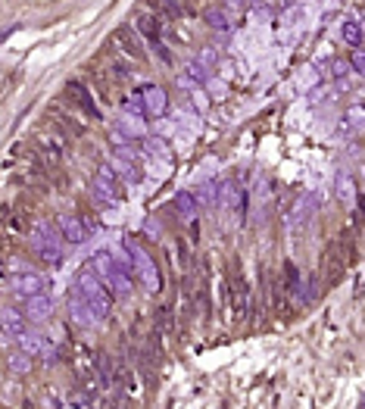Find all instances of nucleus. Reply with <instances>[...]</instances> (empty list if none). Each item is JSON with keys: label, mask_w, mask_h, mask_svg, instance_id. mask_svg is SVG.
Wrapping results in <instances>:
<instances>
[{"label": "nucleus", "mask_w": 365, "mask_h": 409, "mask_svg": "<svg viewBox=\"0 0 365 409\" xmlns=\"http://www.w3.org/2000/svg\"><path fill=\"white\" fill-rule=\"evenodd\" d=\"M25 234H28V250H32L41 263L54 266V263H60L63 259V234H60V228H56L54 222L38 219V222L28 225Z\"/></svg>", "instance_id": "obj_1"}, {"label": "nucleus", "mask_w": 365, "mask_h": 409, "mask_svg": "<svg viewBox=\"0 0 365 409\" xmlns=\"http://www.w3.org/2000/svg\"><path fill=\"white\" fill-rule=\"evenodd\" d=\"M75 291L85 297V303H88V309L94 313L97 322L109 319V313H113V294H109V287L97 278L91 266L78 272V278H75Z\"/></svg>", "instance_id": "obj_2"}, {"label": "nucleus", "mask_w": 365, "mask_h": 409, "mask_svg": "<svg viewBox=\"0 0 365 409\" xmlns=\"http://www.w3.org/2000/svg\"><path fill=\"white\" fill-rule=\"evenodd\" d=\"M129 256H131V275H137L141 287L147 294H156L162 287V278H159V269H156L153 256L144 250L137 241H129Z\"/></svg>", "instance_id": "obj_3"}, {"label": "nucleus", "mask_w": 365, "mask_h": 409, "mask_svg": "<svg viewBox=\"0 0 365 409\" xmlns=\"http://www.w3.org/2000/svg\"><path fill=\"white\" fill-rule=\"evenodd\" d=\"M94 200L100 206H119V200H122V194H119V178H115V172L109 169L107 163H100V169H97V175H94Z\"/></svg>", "instance_id": "obj_4"}, {"label": "nucleus", "mask_w": 365, "mask_h": 409, "mask_svg": "<svg viewBox=\"0 0 365 409\" xmlns=\"http://www.w3.org/2000/svg\"><path fill=\"white\" fill-rule=\"evenodd\" d=\"M109 41H113L125 56H131V60H147V41H144L131 25H119Z\"/></svg>", "instance_id": "obj_5"}, {"label": "nucleus", "mask_w": 365, "mask_h": 409, "mask_svg": "<svg viewBox=\"0 0 365 409\" xmlns=\"http://www.w3.org/2000/svg\"><path fill=\"white\" fill-rule=\"evenodd\" d=\"M318 206H322V194L309 191L294 203V212H291V228L294 232H303V228L312 225V219L318 216Z\"/></svg>", "instance_id": "obj_6"}, {"label": "nucleus", "mask_w": 365, "mask_h": 409, "mask_svg": "<svg viewBox=\"0 0 365 409\" xmlns=\"http://www.w3.org/2000/svg\"><path fill=\"white\" fill-rule=\"evenodd\" d=\"M219 206H222L225 212H234V210H243V203H247V188H243L241 178H225L222 184H219Z\"/></svg>", "instance_id": "obj_7"}, {"label": "nucleus", "mask_w": 365, "mask_h": 409, "mask_svg": "<svg viewBox=\"0 0 365 409\" xmlns=\"http://www.w3.org/2000/svg\"><path fill=\"white\" fill-rule=\"evenodd\" d=\"M13 291L16 297H32V294H41V291H47V275L38 272V269H25V272H16L13 275Z\"/></svg>", "instance_id": "obj_8"}, {"label": "nucleus", "mask_w": 365, "mask_h": 409, "mask_svg": "<svg viewBox=\"0 0 365 409\" xmlns=\"http://www.w3.org/2000/svg\"><path fill=\"white\" fill-rule=\"evenodd\" d=\"M54 309H56L54 297H50L47 291H41V294L25 297V309H22V316H25L28 322H47L50 316H54Z\"/></svg>", "instance_id": "obj_9"}, {"label": "nucleus", "mask_w": 365, "mask_h": 409, "mask_svg": "<svg viewBox=\"0 0 365 409\" xmlns=\"http://www.w3.org/2000/svg\"><path fill=\"white\" fill-rule=\"evenodd\" d=\"M66 94H69V97H75V100H72V107L85 109V113H88L91 119H97V122L103 119V109L97 107V103H94V97H91V91L85 88L81 82H69V85H66Z\"/></svg>", "instance_id": "obj_10"}, {"label": "nucleus", "mask_w": 365, "mask_h": 409, "mask_svg": "<svg viewBox=\"0 0 365 409\" xmlns=\"http://www.w3.org/2000/svg\"><path fill=\"white\" fill-rule=\"evenodd\" d=\"M56 228H60L63 241H69V244H81V241H88V225H85V219L78 216H69V212H63L60 219H56Z\"/></svg>", "instance_id": "obj_11"}, {"label": "nucleus", "mask_w": 365, "mask_h": 409, "mask_svg": "<svg viewBox=\"0 0 365 409\" xmlns=\"http://www.w3.org/2000/svg\"><path fill=\"white\" fill-rule=\"evenodd\" d=\"M141 100H144V113H147V116H162L166 107H169V94H166L159 85H144Z\"/></svg>", "instance_id": "obj_12"}, {"label": "nucleus", "mask_w": 365, "mask_h": 409, "mask_svg": "<svg viewBox=\"0 0 365 409\" xmlns=\"http://www.w3.org/2000/svg\"><path fill=\"white\" fill-rule=\"evenodd\" d=\"M69 319L75 322L78 328H91V325H97V319H94V313L88 309V303H85V297H81L78 291H69Z\"/></svg>", "instance_id": "obj_13"}, {"label": "nucleus", "mask_w": 365, "mask_h": 409, "mask_svg": "<svg viewBox=\"0 0 365 409\" xmlns=\"http://www.w3.org/2000/svg\"><path fill=\"white\" fill-rule=\"evenodd\" d=\"M131 28H135L137 34H141L144 41H153V38H162V32H166V25H162V22L156 19V16L150 13V10H147V13L141 10V13L135 16V22H131Z\"/></svg>", "instance_id": "obj_14"}, {"label": "nucleus", "mask_w": 365, "mask_h": 409, "mask_svg": "<svg viewBox=\"0 0 365 409\" xmlns=\"http://www.w3.org/2000/svg\"><path fill=\"white\" fill-rule=\"evenodd\" d=\"M19 331H25V316L16 307H3L0 309V334H3L7 341H13Z\"/></svg>", "instance_id": "obj_15"}, {"label": "nucleus", "mask_w": 365, "mask_h": 409, "mask_svg": "<svg viewBox=\"0 0 365 409\" xmlns=\"http://www.w3.org/2000/svg\"><path fill=\"white\" fill-rule=\"evenodd\" d=\"M107 166L115 172V178H119V181L137 184V169H135V163H131L129 157H119V153H113V157L107 159Z\"/></svg>", "instance_id": "obj_16"}, {"label": "nucleus", "mask_w": 365, "mask_h": 409, "mask_svg": "<svg viewBox=\"0 0 365 409\" xmlns=\"http://www.w3.org/2000/svg\"><path fill=\"white\" fill-rule=\"evenodd\" d=\"M115 129H119L122 135H129V137H147V122H144V116L119 113V119H115Z\"/></svg>", "instance_id": "obj_17"}, {"label": "nucleus", "mask_w": 365, "mask_h": 409, "mask_svg": "<svg viewBox=\"0 0 365 409\" xmlns=\"http://www.w3.org/2000/svg\"><path fill=\"white\" fill-rule=\"evenodd\" d=\"M172 206H175V212L184 219V222H194L197 219V197H194V191H178L175 194V200H172Z\"/></svg>", "instance_id": "obj_18"}, {"label": "nucleus", "mask_w": 365, "mask_h": 409, "mask_svg": "<svg viewBox=\"0 0 365 409\" xmlns=\"http://www.w3.org/2000/svg\"><path fill=\"white\" fill-rule=\"evenodd\" d=\"M147 7L153 10V13H159L162 19H169V22H178L184 16L181 0H147Z\"/></svg>", "instance_id": "obj_19"}, {"label": "nucleus", "mask_w": 365, "mask_h": 409, "mask_svg": "<svg viewBox=\"0 0 365 409\" xmlns=\"http://www.w3.org/2000/svg\"><path fill=\"white\" fill-rule=\"evenodd\" d=\"M91 269H94V275L103 281V285H109V278H113V272H115V259H113V253H107V250L94 253V259H91Z\"/></svg>", "instance_id": "obj_20"}, {"label": "nucleus", "mask_w": 365, "mask_h": 409, "mask_svg": "<svg viewBox=\"0 0 365 409\" xmlns=\"http://www.w3.org/2000/svg\"><path fill=\"white\" fill-rule=\"evenodd\" d=\"M253 206H256V219L263 216V210H265V203H269V178L263 175V172H256L253 175Z\"/></svg>", "instance_id": "obj_21"}, {"label": "nucleus", "mask_w": 365, "mask_h": 409, "mask_svg": "<svg viewBox=\"0 0 365 409\" xmlns=\"http://www.w3.org/2000/svg\"><path fill=\"white\" fill-rule=\"evenodd\" d=\"M13 341H16V350L28 353L32 360L41 353V347H44V338H41V334H32V331H19V334L13 338Z\"/></svg>", "instance_id": "obj_22"}, {"label": "nucleus", "mask_w": 365, "mask_h": 409, "mask_svg": "<svg viewBox=\"0 0 365 409\" xmlns=\"http://www.w3.org/2000/svg\"><path fill=\"white\" fill-rule=\"evenodd\" d=\"M340 41L350 44V47H359V44H362V22L359 19H344L340 22Z\"/></svg>", "instance_id": "obj_23"}, {"label": "nucleus", "mask_w": 365, "mask_h": 409, "mask_svg": "<svg viewBox=\"0 0 365 409\" xmlns=\"http://www.w3.org/2000/svg\"><path fill=\"white\" fill-rule=\"evenodd\" d=\"M338 197H340V203L350 206V210L356 206V181H353V178L346 175V172L338 178Z\"/></svg>", "instance_id": "obj_24"}, {"label": "nucleus", "mask_w": 365, "mask_h": 409, "mask_svg": "<svg viewBox=\"0 0 365 409\" xmlns=\"http://www.w3.org/2000/svg\"><path fill=\"white\" fill-rule=\"evenodd\" d=\"M203 19H206V25L212 28V32H231V19H228V13H225V10H219V7H212V10H206V16H203Z\"/></svg>", "instance_id": "obj_25"}, {"label": "nucleus", "mask_w": 365, "mask_h": 409, "mask_svg": "<svg viewBox=\"0 0 365 409\" xmlns=\"http://www.w3.org/2000/svg\"><path fill=\"white\" fill-rule=\"evenodd\" d=\"M10 372L13 375H28L32 372V356L22 350H10Z\"/></svg>", "instance_id": "obj_26"}, {"label": "nucleus", "mask_w": 365, "mask_h": 409, "mask_svg": "<svg viewBox=\"0 0 365 409\" xmlns=\"http://www.w3.org/2000/svg\"><path fill=\"white\" fill-rule=\"evenodd\" d=\"M144 151H147V157H156V159H162V163H169V144L162 141V137H147L144 141Z\"/></svg>", "instance_id": "obj_27"}, {"label": "nucleus", "mask_w": 365, "mask_h": 409, "mask_svg": "<svg viewBox=\"0 0 365 409\" xmlns=\"http://www.w3.org/2000/svg\"><path fill=\"white\" fill-rule=\"evenodd\" d=\"M194 197H197V206H212L216 203V197H219V184L216 181H203L194 191Z\"/></svg>", "instance_id": "obj_28"}, {"label": "nucleus", "mask_w": 365, "mask_h": 409, "mask_svg": "<svg viewBox=\"0 0 365 409\" xmlns=\"http://www.w3.org/2000/svg\"><path fill=\"white\" fill-rule=\"evenodd\" d=\"M318 78H322V69L318 66H306L303 72H300V78H297V85H300V91H309L312 85L318 82Z\"/></svg>", "instance_id": "obj_29"}, {"label": "nucleus", "mask_w": 365, "mask_h": 409, "mask_svg": "<svg viewBox=\"0 0 365 409\" xmlns=\"http://www.w3.org/2000/svg\"><path fill=\"white\" fill-rule=\"evenodd\" d=\"M122 113H131V116H147V113H144L141 91H137V94H129L125 100H122Z\"/></svg>", "instance_id": "obj_30"}, {"label": "nucleus", "mask_w": 365, "mask_h": 409, "mask_svg": "<svg viewBox=\"0 0 365 409\" xmlns=\"http://www.w3.org/2000/svg\"><path fill=\"white\" fill-rule=\"evenodd\" d=\"M28 225H32V219H28V210H16L13 216H10V228H13V232L25 234Z\"/></svg>", "instance_id": "obj_31"}, {"label": "nucleus", "mask_w": 365, "mask_h": 409, "mask_svg": "<svg viewBox=\"0 0 365 409\" xmlns=\"http://www.w3.org/2000/svg\"><path fill=\"white\" fill-rule=\"evenodd\" d=\"M175 122L181 125V129H188V131H197V129H200V119H197L190 109H178V113H175Z\"/></svg>", "instance_id": "obj_32"}, {"label": "nucleus", "mask_w": 365, "mask_h": 409, "mask_svg": "<svg viewBox=\"0 0 365 409\" xmlns=\"http://www.w3.org/2000/svg\"><path fill=\"white\" fill-rule=\"evenodd\" d=\"M109 76L119 78V82H129V78H131V66L125 60H113V63H109Z\"/></svg>", "instance_id": "obj_33"}, {"label": "nucleus", "mask_w": 365, "mask_h": 409, "mask_svg": "<svg viewBox=\"0 0 365 409\" xmlns=\"http://www.w3.org/2000/svg\"><path fill=\"white\" fill-rule=\"evenodd\" d=\"M206 88H210V94L219 97V100H225V97H228V85H225V78L210 76V78H206Z\"/></svg>", "instance_id": "obj_34"}, {"label": "nucleus", "mask_w": 365, "mask_h": 409, "mask_svg": "<svg viewBox=\"0 0 365 409\" xmlns=\"http://www.w3.org/2000/svg\"><path fill=\"white\" fill-rule=\"evenodd\" d=\"M184 78H190V82H206V78H210V69L194 60V63H188V76Z\"/></svg>", "instance_id": "obj_35"}, {"label": "nucleus", "mask_w": 365, "mask_h": 409, "mask_svg": "<svg viewBox=\"0 0 365 409\" xmlns=\"http://www.w3.org/2000/svg\"><path fill=\"white\" fill-rule=\"evenodd\" d=\"M41 360H44V362H47V366H54V362L56 360H60V353H56V344H50L47 341V338H44V347H41Z\"/></svg>", "instance_id": "obj_36"}, {"label": "nucleus", "mask_w": 365, "mask_h": 409, "mask_svg": "<svg viewBox=\"0 0 365 409\" xmlns=\"http://www.w3.org/2000/svg\"><path fill=\"white\" fill-rule=\"evenodd\" d=\"M362 107H359V103H356V107H350V109H346V119H344V122L346 125H353V129H362Z\"/></svg>", "instance_id": "obj_37"}, {"label": "nucleus", "mask_w": 365, "mask_h": 409, "mask_svg": "<svg viewBox=\"0 0 365 409\" xmlns=\"http://www.w3.org/2000/svg\"><path fill=\"white\" fill-rule=\"evenodd\" d=\"M190 107H197V109H200V113H206V107H210V100H206V94H203V91L197 88V85H194V88H190Z\"/></svg>", "instance_id": "obj_38"}, {"label": "nucleus", "mask_w": 365, "mask_h": 409, "mask_svg": "<svg viewBox=\"0 0 365 409\" xmlns=\"http://www.w3.org/2000/svg\"><path fill=\"white\" fill-rule=\"evenodd\" d=\"M156 328L159 331H172V313L166 307H159V313H156Z\"/></svg>", "instance_id": "obj_39"}, {"label": "nucleus", "mask_w": 365, "mask_h": 409, "mask_svg": "<svg viewBox=\"0 0 365 409\" xmlns=\"http://www.w3.org/2000/svg\"><path fill=\"white\" fill-rule=\"evenodd\" d=\"M350 69H353V76H362L365 72V56H362V50H353V56H350Z\"/></svg>", "instance_id": "obj_40"}, {"label": "nucleus", "mask_w": 365, "mask_h": 409, "mask_svg": "<svg viewBox=\"0 0 365 409\" xmlns=\"http://www.w3.org/2000/svg\"><path fill=\"white\" fill-rule=\"evenodd\" d=\"M216 60H219V50H216V47H203V50H200V60H197V63L210 69Z\"/></svg>", "instance_id": "obj_41"}, {"label": "nucleus", "mask_w": 365, "mask_h": 409, "mask_svg": "<svg viewBox=\"0 0 365 409\" xmlns=\"http://www.w3.org/2000/svg\"><path fill=\"white\" fill-rule=\"evenodd\" d=\"M109 141H113L115 147H129V141H131V137H129V135H122L119 129H113V131H109Z\"/></svg>", "instance_id": "obj_42"}, {"label": "nucleus", "mask_w": 365, "mask_h": 409, "mask_svg": "<svg viewBox=\"0 0 365 409\" xmlns=\"http://www.w3.org/2000/svg\"><path fill=\"white\" fill-rule=\"evenodd\" d=\"M334 78H350V63H344V60H338L334 63Z\"/></svg>", "instance_id": "obj_43"}, {"label": "nucleus", "mask_w": 365, "mask_h": 409, "mask_svg": "<svg viewBox=\"0 0 365 409\" xmlns=\"http://www.w3.org/2000/svg\"><path fill=\"white\" fill-rule=\"evenodd\" d=\"M147 234L150 238H159V222H156V219H150L147 222Z\"/></svg>", "instance_id": "obj_44"}, {"label": "nucleus", "mask_w": 365, "mask_h": 409, "mask_svg": "<svg viewBox=\"0 0 365 409\" xmlns=\"http://www.w3.org/2000/svg\"><path fill=\"white\" fill-rule=\"evenodd\" d=\"M225 7H228V10H241V0H225Z\"/></svg>", "instance_id": "obj_45"}]
</instances>
